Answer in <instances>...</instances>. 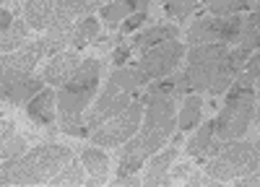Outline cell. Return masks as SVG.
Masks as SVG:
<instances>
[{"instance_id": "30bf717a", "label": "cell", "mask_w": 260, "mask_h": 187, "mask_svg": "<svg viewBox=\"0 0 260 187\" xmlns=\"http://www.w3.org/2000/svg\"><path fill=\"white\" fill-rule=\"evenodd\" d=\"M42 89H45V78L37 76H21V73H6L0 78V91H3V101L13 104H29Z\"/></svg>"}, {"instance_id": "d6986e66", "label": "cell", "mask_w": 260, "mask_h": 187, "mask_svg": "<svg viewBox=\"0 0 260 187\" xmlns=\"http://www.w3.org/2000/svg\"><path fill=\"white\" fill-rule=\"evenodd\" d=\"M81 161L89 172V184L96 187V184H104L107 177H110V156L99 148H86L81 154Z\"/></svg>"}, {"instance_id": "5b68a950", "label": "cell", "mask_w": 260, "mask_h": 187, "mask_svg": "<svg viewBox=\"0 0 260 187\" xmlns=\"http://www.w3.org/2000/svg\"><path fill=\"white\" fill-rule=\"evenodd\" d=\"M148 83V76L141 73L138 68H117L112 70L110 81L99 96V101L94 104V109L86 117V125L94 130V128H102L107 120H112L115 115H120L130 101L138 99V89Z\"/></svg>"}, {"instance_id": "9a60e30c", "label": "cell", "mask_w": 260, "mask_h": 187, "mask_svg": "<svg viewBox=\"0 0 260 187\" xmlns=\"http://www.w3.org/2000/svg\"><path fill=\"white\" fill-rule=\"evenodd\" d=\"M221 140L216 138V120H211V122H206L203 128L195 133L192 138H190V143H187V156H192V159H206V156H216L221 151Z\"/></svg>"}, {"instance_id": "8d00e7d4", "label": "cell", "mask_w": 260, "mask_h": 187, "mask_svg": "<svg viewBox=\"0 0 260 187\" xmlns=\"http://www.w3.org/2000/svg\"><path fill=\"white\" fill-rule=\"evenodd\" d=\"M148 3H151V0H138V6H141V11H146V8H148Z\"/></svg>"}, {"instance_id": "3957f363", "label": "cell", "mask_w": 260, "mask_h": 187, "mask_svg": "<svg viewBox=\"0 0 260 187\" xmlns=\"http://www.w3.org/2000/svg\"><path fill=\"white\" fill-rule=\"evenodd\" d=\"M99 73H102V62L96 57L81 60V65L71 76V81L60 86V91H57L60 133L73 135V138H83L91 133V128L86 125L83 109L91 104L94 91L99 89Z\"/></svg>"}, {"instance_id": "52a82bcc", "label": "cell", "mask_w": 260, "mask_h": 187, "mask_svg": "<svg viewBox=\"0 0 260 187\" xmlns=\"http://www.w3.org/2000/svg\"><path fill=\"white\" fill-rule=\"evenodd\" d=\"M257 166H260V156L255 143H229L221 145V151L216 156H211V161L206 164V174L211 179L229 182L255 172Z\"/></svg>"}, {"instance_id": "ac0fdd59", "label": "cell", "mask_w": 260, "mask_h": 187, "mask_svg": "<svg viewBox=\"0 0 260 187\" xmlns=\"http://www.w3.org/2000/svg\"><path fill=\"white\" fill-rule=\"evenodd\" d=\"M55 13H57V0H26L24 3V16L34 31L50 29Z\"/></svg>"}, {"instance_id": "6da1fadb", "label": "cell", "mask_w": 260, "mask_h": 187, "mask_svg": "<svg viewBox=\"0 0 260 187\" xmlns=\"http://www.w3.org/2000/svg\"><path fill=\"white\" fill-rule=\"evenodd\" d=\"M250 60V52L242 47L229 50L226 42H211L198 45L187 52V65L182 73L175 76L177 94H201L208 91L211 96L229 89L234 78L240 76Z\"/></svg>"}, {"instance_id": "ffe728a7", "label": "cell", "mask_w": 260, "mask_h": 187, "mask_svg": "<svg viewBox=\"0 0 260 187\" xmlns=\"http://www.w3.org/2000/svg\"><path fill=\"white\" fill-rule=\"evenodd\" d=\"M0 156L6 159H18L26 154V138L16 133V125L11 120H0Z\"/></svg>"}, {"instance_id": "d590c367", "label": "cell", "mask_w": 260, "mask_h": 187, "mask_svg": "<svg viewBox=\"0 0 260 187\" xmlns=\"http://www.w3.org/2000/svg\"><path fill=\"white\" fill-rule=\"evenodd\" d=\"M190 169H192L190 164H182V166H177V169H175V174H172V179H177V177H187V174H190Z\"/></svg>"}, {"instance_id": "ba28073f", "label": "cell", "mask_w": 260, "mask_h": 187, "mask_svg": "<svg viewBox=\"0 0 260 187\" xmlns=\"http://www.w3.org/2000/svg\"><path fill=\"white\" fill-rule=\"evenodd\" d=\"M143 112H146V104L143 101H130L127 107L115 115L112 120H107L102 128L94 130L91 140L94 145H120V143H127L141 128V120H143Z\"/></svg>"}, {"instance_id": "836d02e7", "label": "cell", "mask_w": 260, "mask_h": 187, "mask_svg": "<svg viewBox=\"0 0 260 187\" xmlns=\"http://www.w3.org/2000/svg\"><path fill=\"white\" fill-rule=\"evenodd\" d=\"M237 182H240V187H260V172H255V174L250 172V174L240 177Z\"/></svg>"}, {"instance_id": "9c48e42d", "label": "cell", "mask_w": 260, "mask_h": 187, "mask_svg": "<svg viewBox=\"0 0 260 187\" xmlns=\"http://www.w3.org/2000/svg\"><path fill=\"white\" fill-rule=\"evenodd\" d=\"M182 55H185V45H182V42L169 39V42H161V45L141 52V60L136 62V68L141 73H146L148 81H156V78L169 76L172 70H177Z\"/></svg>"}, {"instance_id": "7402d4cb", "label": "cell", "mask_w": 260, "mask_h": 187, "mask_svg": "<svg viewBox=\"0 0 260 187\" xmlns=\"http://www.w3.org/2000/svg\"><path fill=\"white\" fill-rule=\"evenodd\" d=\"M237 47H242L247 52H252V50L260 47V0H257V6L252 8V13L245 18L240 39H237Z\"/></svg>"}, {"instance_id": "d6a6232c", "label": "cell", "mask_w": 260, "mask_h": 187, "mask_svg": "<svg viewBox=\"0 0 260 187\" xmlns=\"http://www.w3.org/2000/svg\"><path fill=\"white\" fill-rule=\"evenodd\" d=\"M133 55V50H130V45H122V39H117V50H115V65H122V62H127V57Z\"/></svg>"}, {"instance_id": "484cf974", "label": "cell", "mask_w": 260, "mask_h": 187, "mask_svg": "<svg viewBox=\"0 0 260 187\" xmlns=\"http://www.w3.org/2000/svg\"><path fill=\"white\" fill-rule=\"evenodd\" d=\"M201 115H203V99H201V94H190L185 99V104H182V109H180V117H177L180 133L182 130H190L192 125H198Z\"/></svg>"}, {"instance_id": "7c38bea8", "label": "cell", "mask_w": 260, "mask_h": 187, "mask_svg": "<svg viewBox=\"0 0 260 187\" xmlns=\"http://www.w3.org/2000/svg\"><path fill=\"white\" fill-rule=\"evenodd\" d=\"M78 65H81L78 50L60 52V55L50 57V62L45 65V70H42V78H45V83H50V86H62V83L71 81V76L78 70Z\"/></svg>"}, {"instance_id": "d4e9b609", "label": "cell", "mask_w": 260, "mask_h": 187, "mask_svg": "<svg viewBox=\"0 0 260 187\" xmlns=\"http://www.w3.org/2000/svg\"><path fill=\"white\" fill-rule=\"evenodd\" d=\"M96 36H99V21L91 13L89 16H81V21H76V26H73L71 45H73V50H81L86 45H91Z\"/></svg>"}, {"instance_id": "1f68e13d", "label": "cell", "mask_w": 260, "mask_h": 187, "mask_svg": "<svg viewBox=\"0 0 260 187\" xmlns=\"http://www.w3.org/2000/svg\"><path fill=\"white\" fill-rule=\"evenodd\" d=\"M242 76L250 78V81L260 78V52H255V55L247 60V65H245V73H242Z\"/></svg>"}, {"instance_id": "74e56055", "label": "cell", "mask_w": 260, "mask_h": 187, "mask_svg": "<svg viewBox=\"0 0 260 187\" xmlns=\"http://www.w3.org/2000/svg\"><path fill=\"white\" fill-rule=\"evenodd\" d=\"M255 148H257V156H260V143H255Z\"/></svg>"}, {"instance_id": "2e32d148", "label": "cell", "mask_w": 260, "mask_h": 187, "mask_svg": "<svg viewBox=\"0 0 260 187\" xmlns=\"http://www.w3.org/2000/svg\"><path fill=\"white\" fill-rule=\"evenodd\" d=\"M224 21L226 18H221V16H208V18L195 21L187 31V42L192 47L211 45V42H224Z\"/></svg>"}, {"instance_id": "603a6c76", "label": "cell", "mask_w": 260, "mask_h": 187, "mask_svg": "<svg viewBox=\"0 0 260 187\" xmlns=\"http://www.w3.org/2000/svg\"><path fill=\"white\" fill-rule=\"evenodd\" d=\"M29 29H31L29 21L24 18V21H13L11 29L0 31V50H3V55L16 52V50H21V45H26L29 42Z\"/></svg>"}, {"instance_id": "f35d334b", "label": "cell", "mask_w": 260, "mask_h": 187, "mask_svg": "<svg viewBox=\"0 0 260 187\" xmlns=\"http://www.w3.org/2000/svg\"><path fill=\"white\" fill-rule=\"evenodd\" d=\"M257 120H260V112H257Z\"/></svg>"}, {"instance_id": "44dd1931", "label": "cell", "mask_w": 260, "mask_h": 187, "mask_svg": "<svg viewBox=\"0 0 260 187\" xmlns=\"http://www.w3.org/2000/svg\"><path fill=\"white\" fill-rule=\"evenodd\" d=\"M169 39H177V26H172V24L151 26V29H146L143 34H138L133 42H130V50L133 52H146V50L161 45V42H169Z\"/></svg>"}, {"instance_id": "8fae6325", "label": "cell", "mask_w": 260, "mask_h": 187, "mask_svg": "<svg viewBox=\"0 0 260 187\" xmlns=\"http://www.w3.org/2000/svg\"><path fill=\"white\" fill-rule=\"evenodd\" d=\"M47 55V50H45V42L42 39H37V42H31V45H24L21 50H16V52H8V55H3V68L6 73H21V76H34V68H37V62Z\"/></svg>"}, {"instance_id": "e575fe53", "label": "cell", "mask_w": 260, "mask_h": 187, "mask_svg": "<svg viewBox=\"0 0 260 187\" xmlns=\"http://www.w3.org/2000/svg\"><path fill=\"white\" fill-rule=\"evenodd\" d=\"M11 24H13V16H11V11H8V8H3V11H0V31L11 29Z\"/></svg>"}, {"instance_id": "4dcf8cb0", "label": "cell", "mask_w": 260, "mask_h": 187, "mask_svg": "<svg viewBox=\"0 0 260 187\" xmlns=\"http://www.w3.org/2000/svg\"><path fill=\"white\" fill-rule=\"evenodd\" d=\"M148 16H146V11H138V13H133L130 18H125V24H122V34H130V31H136L143 21H146Z\"/></svg>"}, {"instance_id": "f546056e", "label": "cell", "mask_w": 260, "mask_h": 187, "mask_svg": "<svg viewBox=\"0 0 260 187\" xmlns=\"http://www.w3.org/2000/svg\"><path fill=\"white\" fill-rule=\"evenodd\" d=\"M195 6H198V0H167L164 11H167L172 18L182 21V18H187V16L192 13V8H195Z\"/></svg>"}, {"instance_id": "7a4b0ae2", "label": "cell", "mask_w": 260, "mask_h": 187, "mask_svg": "<svg viewBox=\"0 0 260 187\" xmlns=\"http://www.w3.org/2000/svg\"><path fill=\"white\" fill-rule=\"evenodd\" d=\"M175 96L177 94H146L143 99L146 112H143L141 133L125 143V148L120 154V164H117V177L138 174L143 161L148 156L159 154L161 145L175 135V128H177Z\"/></svg>"}, {"instance_id": "e0dca14e", "label": "cell", "mask_w": 260, "mask_h": 187, "mask_svg": "<svg viewBox=\"0 0 260 187\" xmlns=\"http://www.w3.org/2000/svg\"><path fill=\"white\" fill-rule=\"evenodd\" d=\"M55 104H57V94H52L50 89H42L29 104H26V115L34 125L42 128H52L55 125Z\"/></svg>"}, {"instance_id": "4316f807", "label": "cell", "mask_w": 260, "mask_h": 187, "mask_svg": "<svg viewBox=\"0 0 260 187\" xmlns=\"http://www.w3.org/2000/svg\"><path fill=\"white\" fill-rule=\"evenodd\" d=\"M83 169H86L83 161H78V159L73 156V159L52 177L50 184H81V182H83Z\"/></svg>"}, {"instance_id": "f1b7e54d", "label": "cell", "mask_w": 260, "mask_h": 187, "mask_svg": "<svg viewBox=\"0 0 260 187\" xmlns=\"http://www.w3.org/2000/svg\"><path fill=\"white\" fill-rule=\"evenodd\" d=\"M252 3V0H208V11L213 13V16H221V18H226V16H234V13H240L242 8H247Z\"/></svg>"}, {"instance_id": "8992f818", "label": "cell", "mask_w": 260, "mask_h": 187, "mask_svg": "<svg viewBox=\"0 0 260 187\" xmlns=\"http://www.w3.org/2000/svg\"><path fill=\"white\" fill-rule=\"evenodd\" d=\"M255 115V91H252V81L245 78L242 73L237 76V81L232 83L229 96L221 115L216 117V138L221 143L242 138L252 122Z\"/></svg>"}, {"instance_id": "cb8c5ba5", "label": "cell", "mask_w": 260, "mask_h": 187, "mask_svg": "<svg viewBox=\"0 0 260 187\" xmlns=\"http://www.w3.org/2000/svg\"><path fill=\"white\" fill-rule=\"evenodd\" d=\"M138 11H141L138 0H115V3L102 8V18H104V24L110 26V29H115L122 18H130V16L138 13Z\"/></svg>"}, {"instance_id": "4fadbf2b", "label": "cell", "mask_w": 260, "mask_h": 187, "mask_svg": "<svg viewBox=\"0 0 260 187\" xmlns=\"http://www.w3.org/2000/svg\"><path fill=\"white\" fill-rule=\"evenodd\" d=\"M71 36H73V16L55 13L47 34L42 36V42H45V50H47V57L60 55V52L65 50V45L71 42Z\"/></svg>"}, {"instance_id": "277c9868", "label": "cell", "mask_w": 260, "mask_h": 187, "mask_svg": "<svg viewBox=\"0 0 260 187\" xmlns=\"http://www.w3.org/2000/svg\"><path fill=\"white\" fill-rule=\"evenodd\" d=\"M73 159V151L60 143H42L18 159H6L0 166L3 184H47Z\"/></svg>"}, {"instance_id": "5bb4252c", "label": "cell", "mask_w": 260, "mask_h": 187, "mask_svg": "<svg viewBox=\"0 0 260 187\" xmlns=\"http://www.w3.org/2000/svg\"><path fill=\"white\" fill-rule=\"evenodd\" d=\"M175 159H177V143H172L169 148L154 154V159H151L148 169H146V184L148 187H164V184L175 182L172 174H169V166H172Z\"/></svg>"}, {"instance_id": "83f0119b", "label": "cell", "mask_w": 260, "mask_h": 187, "mask_svg": "<svg viewBox=\"0 0 260 187\" xmlns=\"http://www.w3.org/2000/svg\"><path fill=\"white\" fill-rule=\"evenodd\" d=\"M102 0H57V13H65V16H89Z\"/></svg>"}]
</instances>
